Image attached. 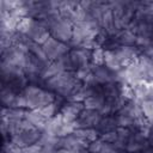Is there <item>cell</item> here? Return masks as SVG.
Segmentation results:
<instances>
[{
    "label": "cell",
    "mask_w": 153,
    "mask_h": 153,
    "mask_svg": "<svg viewBox=\"0 0 153 153\" xmlns=\"http://www.w3.org/2000/svg\"><path fill=\"white\" fill-rule=\"evenodd\" d=\"M22 93L26 99V106L29 110H39L43 106L56 102V94L54 92L33 84H27Z\"/></svg>",
    "instance_id": "1"
},
{
    "label": "cell",
    "mask_w": 153,
    "mask_h": 153,
    "mask_svg": "<svg viewBox=\"0 0 153 153\" xmlns=\"http://www.w3.org/2000/svg\"><path fill=\"white\" fill-rule=\"evenodd\" d=\"M42 49H43V51H44V54L49 61L59 60L60 57L65 56L66 54H68L71 51L67 43H63V42L54 38L53 36H50L42 44Z\"/></svg>",
    "instance_id": "2"
},
{
    "label": "cell",
    "mask_w": 153,
    "mask_h": 153,
    "mask_svg": "<svg viewBox=\"0 0 153 153\" xmlns=\"http://www.w3.org/2000/svg\"><path fill=\"white\" fill-rule=\"evenodd\" d=\"M42 135V131L37 128H31V129H27V130H22L19 133H17L16 135L11 136L10 137V141L17 146V147H25V146H29V145H32V143H37L39 137Z\"/></svg>",
    "instance_id": "3"
},
{
    "label": "cell",
    "mask_w": 153,
    "mask_h": 153,
    "mask_svg": "<svg viewBox=\"0 0 153 153\" xmlns=\"http://www.w3.org/2000/svg\"><path fill=\"white\" fill-rule=\"evenodd\" d=\"M103 118V116L100 115L99 111L97 110H90V109H84L79 117L76 118V126L78 129L79 128H96L98 127L100 120Z\"/></svg>",
    "instance_id": "4"
},
{
    "label": "cell",
    "mask_w": 153,
    "mask_h": 153,
    "mask_svg": "<svg viewBox=\"0 0 153 153\" xmlns=\"http://www.w3.org/2000/svg\"><path fill=\"white\" fill-rule=\"evenodd\" d=\"M85 109L84 103L81 102H73L69 100L67 103H65L61 106L60 114L62 116V120L65 123H73L76 121V118L79 117L80 112Z\"/></svg>",
    "instance_id": "5"
},
{
    "label": "cell",
    "mask_w": 153,
    "mask_h": 153,
    "mask_svg": "<svg viewBox=\"0 0 153 153\" xmlns=\"http://www.w3.org/2000/svg\"><path fill=\"white\" fill-rule=\"evenodd\" d=\"M91 54L92 50L87 49V48H74L69 51V57L73 62V66L76 69L79 68H84V67H90V62H91Z\"/></svg>",
    "instance_id": "6"
},
{
    "label": "cell",
    "mask_w": 153,
    "mask_h": 153,
    "mask_svg": "<svg viewBox=\"0 0 153 153\" xmlns=\"http://www.w3.org/2000/svg\"><path fill=\"white\" fill-rule=\"evenodd\" d=\"M94 80L99 85H106L111 82H116V72H111L105 66H93L91 67Z\"/></svg>",
    "instance_id": "7"
},
{
    "label": "cell",
    "mask_w": 153,
    "mask_h": 153,
    "mask_svg": "<svg viewBox=\"0 0 153 153\" xmlns=\"http://www.w3.org/2000/svg\"><path fill=\"white\" fill-rule=\"evenodd\" d=\"M115 51L123 68L133 63L140 54L136 47H118L115 49Z\"/></svg>",
    "instance_id": "8"
},
{
    "label": "cell",
    "mask_w": 153,
    "mask_h": 153,
    "mask_svg": "<svg viewBox=\"0 0 153 153\" xmlns=\"http://www.w3.org/2000/svg\"><path fill=\"white\" fill-rule=\"evenodd\" d=\"M104 66L111 72H118L123 68L115 49H104Z\"/></svg>",
    "instance_id": "9"
},
{
    "label": "cell",
    "mask_w": 153,
    "mask_h": 153,
    "mask_svg": "<svg viewBox=\"0 0 153 153\" xmlns=\"http://www.w3.org/2000/svg\"><path fill=\"white\" fill-rule=\"evenodd\" d=\"M115 38L120 47H134V44H136V33L127 27L121 30Z\"/></svg>",
    "instance_id": "10"
},
{
    "label": "cell",
    "mask_w": 153,
    "mask_h": 153,
    "mask_svg": "<svg viewBox=\"0 0 153 153\" xmlns=\"http://www.w3.org/2000/svg\"><path fill=\"white\" fill-rule=\"evenodd\" d=\"M25 118H26L33 127H36L37 129H39L41 131H43L44 126H45V123H47V121H48L38 110H26Z\"/></svg>",
    "instance_id": "11"
},
{
    "label": "cell",
    "mask_w": 153,
    "mask_h": 153,
    "mask_svg": "<svg viewBox=\"0 0 153 153\" xmlns=\"http://www.w3.org/2000/svg\"><path fill=\"white\" fill-rule=\"evenodd\" d=\"M117 129V124H116V120H115V115H111V116H103V118L100 120L98 127H97V130L100 134L103 133H108V131H111V130H116Z\"/></svg>",
    "instance_id": "12"
},
{
    "label": "cell",
    "mask_w": 153,
    "mask_h": 153,
    "mask_svg": "<svg viewBox=\"0 0 153 153\" xmlns=\"http://www.w3.org/2000/svg\"><path fill=\"white\" fill-rule=\"evenodd\" d=\"M17 92L11 90L7 86H2L1 90V103L5 108H14L16 98H17Z\"/></svg>",
    "instance_id": "13"
},
{
    "label": "cell",
    "mask_w": 153,
    "mask_h": 153,
    "mask_svg": "<svg viewBox=\"0 0 153 153\" xmlns=\"http://www.w3.org/2000/svg\"><path fill=\"white\" fill-rule=\"evenodd\" d=\"M74 134H76L78 136H80L81 139L87 141L88 143L99 139V133L96 128H79L74 131Z\"/></svg>",
    "instance_id": "14"
},
{
    "label": "cell",
    "mask_w": 153,
    "mask_h": 153,
    "mask_svg": "<svg viewBox=\"0 0 153 153\" xmlns=\"http://www.w3.org/2000/svg\"><path fill=\"white\" fill-rule=\"evenodd\" d=\"M104 103H105V99H104L102 96L92 94V96H90L88 98H86V99L84 100V106H85V109L99 111Z\"/></svg>",
    "instance_id": "15"
},
{
    "label": "cell",
    "mask_w": 153,
    "mask_h": 153,
    "mask_svg": "<svg viewBox=\"0 0 153 153\" xmlns=\"http://www.w3.org/2000/svg\"><path fill=\"white\" fill-rule=\"evenodd\" d=\"M33 22H35V18H32V17H24V18H22L20 22L18 23L16 32H18V33H20L23 36H27V33H29Z\"/></svg>",
    "instance_id": "16"
},
{
    "label": "cell",
    "mask_w": 153,
    "mask_h": 153,
    "mask_svg": "<svg viewBox=\"0 0 153 153\" xmlns=\"http://www.w3.org/2000/svg\"><path fill=\"white\" fill-rule=\"evenodd\" d=\"M91 63L92 66H104V48L96 47L92 49Z\"/></svg>",
    "instance_id": "17"
},
{
    "label": "cell",
    "mask_w": 153,
    "mask_h": 153,
    "mask_svg": "<svg viewBox=\"0 0 153 153\" xmlns=\"http://www.w3.org/2000/svg\"><path fill=\"white\" fill-rule=\"evenodd\" d=\"M141 111L145 118L151 120L153 117V100L152 99H146L141 103Z\"/></svg>",
    "instance_id": "18"
},
{
    "label": "cell",
    "mask_w": 153,
    "mask_h": 153,
    "mask_svg": "<svg viewBox=\"0 0 153 153\" xmlns=\"http://www.w3.org/2000/svg\"><path fill=\"white\" fill-rule=\"evenodd\" d=\"M47 120H49V118H51V117H54L55 115H56V111H57V105H56V102H54V103H50V104H48V105H45V106H43L42 109H39L38 110Z\"/></svg>",
    "instance_id": "19"
},
{
    "label": "cell",
    "mask_w": 153,
    "mask_h": 153,
    "mask_svg": "<svg viewBox=\"0 0 153 153\" xmlns=\"http://www.w3.org/2000/svg\"><path fill=\"white\" fill-rule=\"evenodd\" d=\"M99 139L106 143H115L118 139V135H117V131L116 130H111V131H108V133H103L99 135Z\"/></svg>",
    "instance_id": "20"
},
{
    "label": "cell",
    "mask_w": 153,
    "mask_h": 153,
    "mask_svg": "<svg viewBox=\"0 0 153 153\" xmlns=\"http://www.w3.org/2000/svg\"><path fill=\"white\" fill-rule=\"evenodd\" d=\"M22 153H42V146L39 143H32L22 148Z\"/></svg>",
    "instance_id": "21"
},
{
    "label": "cell",
    "mask_w": 153,
    "mask_h": 153,
    "mask_svg": "<svg viewBox=\"0 0 153 153\" xmlns=\"http://www.w3.org/2000/svg\"><path fill=\"white\" fill-rule=\"evenodd\" d=\"M99 153H118V151L112 143H106L103 141V145L100 147Z\"/></svg>",
    "instance_id": "22"
},
{
    "label": "cell",
    "mask_w": 153,
    "mask_h": 153,
    "mask_svg": "<svg viewBox=\"0 0 153 153\" xmlns=\"http://www.w3.org/2000/svg\"><path fill=\"white\" fill-rule=\"evenodd\" d=\"M4 153H22V148L14 146L11 141H8L4 146Z\"/></svg>",
    "instance_id": "23"
},
{
    "label": "cell",
    "mask_w": 153,
    "mask_h": 153,
    "mask_svg": "<svg viewBox=\"0 0 153 153\" xmlns=\"http://www.w3.org/2000/svg\"><path fill=\"white\" fill-rule=\"evenodd\" d=\"M147 93H148V99L153 100V81L147 82Z\"/></svg>",
    "instance_id": "24"
},
{
    "label": "cell",
    "mask_w": 153,
    "mask_h": 153,
    "mask_svg": "<svg viewBox=\"0 0 153 153\" xmlns=\"http://www.w3.org/2000/svg\"><path fill=\"white\" fill-rule=\"evenodd\" d=\"M148 141H149V142H153V135H149V136H148Z\"/></svg>",
    "instance_id": "25"
},
{
    "label": "cell",
    "mask_w": 153,
    "mask_h": 153,
    "mask_svg": "<svg viewBox=\"0 0 153 153\" xmlns=\"http://www.w3.org/2000/svg\"><path fill=\"white\" fill-rule=\"evenodd\" d=\"M118 153H128V152H118Z\"/></svg>",
    "instance_id": "26"
}]
</instances>
